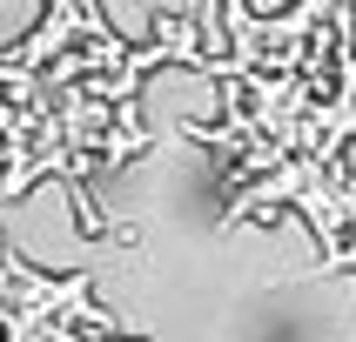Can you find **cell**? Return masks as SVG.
<instances>
[{
  "mask_svg": "<svg viewBox=\"0 0 356 342\" xmlns=\"http://www.w3.org/2000/svg\"><path fill=\"white\" fill-rule=\"evenodd\" d=\"M81 34H88V40H121L95 0H47V20L14 47V60H20V67H47V60L67 54V40H81Z\"/></svg>",
  "mask_w": 356,
  "mask_h": 342,
  "instance_id": "cell-1",
  "label": "cell"
}]
</instances>
